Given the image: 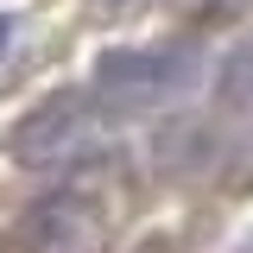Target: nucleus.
I'll use <instances>...</instances> for the list:
<instances>
[{
    "mask_svg": "<svg viewBox=\"0 0 253 253\" xmlns=\"http://www.w3.org/2000/svg\"><path fill=\"white\" fill-rule=\"evenodd\" d=\"M108 209L83 196V190H57V196H38L19 221V247L26 253H101L108 247Z\"/></svg>",
    "mask_w": 253,
    "mask_h": 253,
    "instance_id": "7ed1b4c3",
    "label": "nucleus"
},
{
    "mask_svg": "<svg viewBox=\"0 0 253 253\" xmlns=\"http://www.w3.org/2000/svg\"><path fill=\"white\" fill-rule=\"evenodd\" d=\"M95 139V108L89 95L63 89V95H44L38 108H26L13 133H6V152L13 165H26V171H51V165H70V158H83Z\"/></svg>",
    "mask_w": 253,
    "mask_h": 253,
    "instance_id": "f03ea898",
    "label": "nucleus"
},
{
    "mask_svg": "<svg viewBox=\"0 0 253 253\" xmlns=\"http://www.w3.org/2000/svg\"><path fill=\"white\" fill-rule=\"evenodd\" d=\"M0 51H6V19H0Z\"/></svg>",
    "mask_w": 253,
    "mask_h": 253,
    "instance_id": "423d86ee",
    "label": "nucleus"
},
{
    "mask_svg": "<svg viewBox=\"0 0 253 253\" xmlns=\"http://www.w3.org/2000/svg\"><path fill=\"white\" fill-rule=\"evenodd\" d=\"M196 76H203V57L190 44H114L95 57L89 89L114 108H158V101H177Z\"/></svg>",
    "mask_w": 253,
    "mask_h": 253,
    "instance_id": "f257e3e1",
    "label": "nucleus"
},
{
    "mask_svg": "<svg viewBox=\"0 0 253 253\" xmlns=\"http://www.w3.org/2000/svg\"><path fill=\"white\" fill-rule=\"evenodd\" d=\"M95 6H121V0H95Z\"/></svg>",
    "mask_w": 253,
    "mask_h": 253,
    "instance_id": "0eeeda50",
    "label": "nucleus"
},
{
    "mask_svg": "<svg viewBox=\"0 0 253 253\" xmlns=\"http://www.w3.org/2000/svg\"><path fill=\"white\" fill-rule=\"evenodd\" d=\"M221 95H228V101H253V38L221 63Z\"/></svg>",
    "mask_w": 253,
    "mask_h": 253,
    "instance_id": "20e7f679",
    "label": "nucleus"
},
{
    "mask_svg": "<svg viewBox=\"0 0 253 253\" xmlns=\"http://www.w3.org/2000/svg\"><path fill=\"white\" fill-rule=\"evenodd\" d=\"M234 6H247V0H209V13H234Z\"/></svg>",
    "mask_w": 253,
    "mask_h": 253,
    "instance_id": "39448f33",
    "label": "nucleus"
}]
</instances>
